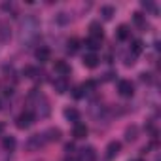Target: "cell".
<instances>
[{
	"mask_svg": "<svg viewBox=\"0 0 161 161\" xmlns=\"http://www.w3.org/2000/svg\"><path fill=\"white\" fill-rule=\"evenodd\" d=\"M133 161H142V159H133Z\"/></svg>",
	"mask_w": 161,
	"mask_h": 161,
	"instance_id": "obj_30",
	"label": "cell"
},
{
	"mask_svg": "<svg viewBox=\"0 0 161 161\" xmlns=\"http://www.w3.org/2000/svg\"><path fill=\"white\" fill-rule=\"evenodd\" d=\"M99 61H101V59H99L95 53H87V55L84 57V64H86L87 68H95V66L99 64Z\"/></svg>",
	"mask_w": 161,
	"mask_h": 161,
	"instance_id": "obj_13",
	"label": "cell"
},
{
	"mask_svg": "<svg viewBox=\"0 0 161 161\" xmlns=\"http://www.w3.org/2000/svg\"><path fill=\"white\" fill-rule=\"evenodd\" d=\"M95 157H97V153H95V150L91 146L80 150V159H82V161H95Z\"/></svg>",
	"mask_w": 161,
	"mask_h": 161,
	"instance_id": "obj_9",
	"label": "cell"
},
{
	"mask_svg": "<svg viewBox=\"0 0 161 161\" xmlns=\"http://www.w3.org/2000/svg\"><path fill=\"white\" fill-rule=\"evenodd\" d=\"M142 49H144V44H142L140 40H135V42L131 44V55H133V57L140 55V53H142Z\"/></svg>",
	"mask_w": 161,
	"mask_h": 161,
	"instance_id": "obj_17",
	"label": "cell"
},
{
	"mask_svg": "<svg viewBox=\"0 0 161 161\" xmlns=\"http://www.w3.org/2000/svg\"><path fill=\"white\" fill-rule=\"evenodd\" d=\"M72 95H74L76 99H82V97H84L86 93H84V89H82V86H80V87H76V89H74V93H72Z\"/></svg>",
	"mask_w": 161,
	"mask_h": 161,
	"instance_id": "obj_25",
	"label": "cell"
},
{
	"mask_svg": "<svg viewBox=\"0 0 161 161\" xmlns=\"http://www.w3.org/2000/svg\"><path fill=\"white\" fill-rule=\"evenodd\" d=\"M64 150H66V153H72V152H74V144H70V142H68V144L64 146Z\"/></svg>",
	"mask_w": 161,
	"mask_h": 161,
	"instance_id": "obj_26",
	"label": "cell"
},
{
	"mask_svg": "<svg viewBox=\"0 0 161 161\" xmlns=\"http://www.w3.org/2000/svg\"><path fill=\"white\" fill-rule=\"evenodd\" d=\"M32 121H34L32 112H23V114H19V116H17L15 125H17L19 129H29V127L32 125Z\"/></svg>",
	"mask_w": 161,
	"mask_h": 161,
	"instance_id": "obj_3",
	"label": "cell"
},
{
	"mask_svg": "<svg viewBox=\"0 0 161 161\" xmlns=\"http://www.w3.org/2000/svg\"><path fill=\"white\" fill-rule=\"evenodd\" d=\"M142 8H146V10H148V12H152L153 15L157 14V8H155V6H153L152 2H142Z\"/></svg>",
	"mask_w": 161,
	"mask_h": 161,
	"instance_id": "obj_24",
	"label": "cell"
},
{
	"mask_svg": "<svg viewBox=\"0 0 161 161\" xmlns=\"http://www.w3.org/2000/svg\"><path fill=\"white\" fill-rule=\"evenodd\" d=\"M44 138L49 140V142H57V140H61V129H57V127H49V129L46 131Z\"/></svg>",
	"mask_w": 161,
	"mask_h": 161,
	"instance_id": "obj_10",
	"label": "cell"
},
{
	"mask_svg": "<svg viewBox=\"0 0 161 161\" xmlns=\"http://www.w3.org/2000/svg\"><path fill=\"white\" fill-rule=\"evenodd\" d=\"M64 118H66L68 121H74V123H76V121H80V112H78L76 108L70 106V108L64 110Z\"/></svg>",
	"mask_w": 161,
	"mask_h": 161,
	"instance_id": "obj_15",
	"label": "cell"
},
{
	"mask_svg": "<svg viewBox=\"0 0 161 161\" xmlns=\"http://www.w3.org/2000/svg\"><path fill=\"white\" fill-rule=\"evenodd\" d=\"M118 93L121 97H133L135 86H133L131 80H119V82H118Z\"/></svg>",
	"mask_w": 161,
	"mask_h": 161,
	"instance_id": "obj_2",
	"label": "cell"
},
{
	"mask_svg": "<svg viewBox=\"0 0 161 161\" xmlns=\"http://www.w3.org/2000/svg\"><path fill=\"white\" fill-rule=\"evenodd\" d=\"M116 36H118V40H127V38L131 36L129 27H127V25H119V27H118V31H116Z\"/></svg>",
	"mask_w": 161,
	"mask_h": 161,
	"instance_id": "obj_14",
	"label": "cell"
},
{
	"mask_svg": "<svg viewBox=\"0 0 161 161\" xmlns=\"http://www.w3.org/2000/svg\"><path fill=\"white\" fill-rule=\"evenodd\" d=\"M4 127H6L4 123H0V135H2V131H4Z\"/></svg>",
	"mask_w": 161,
	"mask_h": 161,
	"instance_id": "obj_29",
	"label": "cell"
},
{
	"mask_svg": "<svg viewBox=\"0 0 161 161\" xmlns=\"http://www.w3.org/2000/svg\"><path fill=\"white\" fill-rule=\"evenodd\" d=\"M38 29H40L38 21H36L34 17H27V19L23 21V25H21V40L31 42V40L38 34Z\"/></svg>",
	"mask_w": 161,
	"mask_h": 161,
	"instance_id": "obj_1",
	"label": "cell"
},
{
	"mask_svg": "<svg viewBox=\"0 0 161 161\" xmlns=\"http://www.w3.org/2000/svg\"><path fill=\"white\" fill-rule=\"evenodd\" d=\"M114 72H108V74H104V80H106V82H108V80H114Z\"/></svg>",
	"mask_w": 161,
	"mask_h": 161,
	"instance_id": "obj_28",
	"label": "cell"
},
{
	"mask_svg": "<svg viewBox=\"0 0 161 161\" xmlns=\"http://www.w3.org/2000/svg\"><path fill=\"white\" fill-rule=\"evenodd\" d=\"M89 32H91L93 38H101V40H103V36H104V34H103V27H101L99 21H93V23L89 25Z\"/></svg>",
	"mask_w": 161,
	"mask_h": 161,
	"instance_id": "obj_12",
	"label": "cell"
},
{
	"mask_svg": "<svg viewBox=\"0 0 161 161\" xmlns=\"http://www.w3.org/2000/svg\"><path fill=\"white\" fill-rule=\"evenodd\" d=\"M87 133H89V129H87L86 123H80V121L74 123V127H72V135H74V138H86Z\"/></svg>",
	"mask_w": 161,
	"mask_h": 161,
	"instance_id": "obj_5",
	"label": "cell"
},
{
	"mask_svg": "<svg viewBox=\"0 0 161 161\" xmlns=\"http://www.w3.org/2000/svg\"><path fill=\"white\" fill-rule=\"evenodd\" d=\"M44 142H46L44 135H32V136H29V140H27V150L36 152V150H40V148L44 146Z\"/></svg>",
	"mask_w": 161,
	"mask_h": 161,
	"instance_id": "obj_4",
	"label": "cell"
},
{
	"mask_svg": "<svg viewBox=\"0 0 161 161\" xmlns=\"http://www.w3.org/2000/svg\"><path fill=\"white\" fill-rule=\"evenodd\" d=\"M101 15H103V19L110 21L112 15H114V8H112V6H103V8H101Z\"/></svg>",
	"mask_w": 161,
	"mask_h": 161,
	"instance_id": "obj_18",
	"label": "cell"
},
{
	"mask_svg": "<svg viewBox=\"0 0 161 161\" xmlns=\"http://www.w3.org/2000/svg\"><path fill=\"white\" fill-rule=\"evenodd\" d=\"M95 82H91V80H89V82H86V84H82V89H84V93H89L91 89H95Z\"/></svg>",
	"mask_w": 161,
	"mask_h": 161,
	"instance_id": "obj_22",
	"label": "cell"
},
{
	"mask_svg": "<svg viewBox=\"0 0 161 161\" xmlns=\"http://www.w3.org/2000/svg\"><path fill=\"white\" fill-rule=\"evenodd\" d=\"M53 86H55V91H57V93H66V91H68V82H66V78H57L55 82H53Z\"/></svg>",
	"mask_w": 161,
	"mask_h": 161,
	"instance_id": "obj_11",
	"label": "cell"
},
{
	"mask_svg": "<svg viewBox=\"0 0 161 161\" xmlns=\"http://www.w3.org/2000/svg\"><path fill=\"white\" fill-rule=\"evenodd\" d=\"M125 135H127V136H125L127 140H135V138H136V127H129Z\"/></svg>",
	"mask_w": 161,
	"mask_h": 161,
	"instance_id": "obj_23",
	"label": "cell"
},
{
	"mask_svg": "<svg viewBox=\"0 0 161 161\" xmlns=\"http://www.w3.org/2000/svg\"><path fill=\"white\" fill-rule=\"evenodd\" d=\"M53 70L61 76V78H66V74H70V66L64 63V61H55L53 64Z\"/></svg>",
	"mask_w": 161,
	"mask_h": 161,
	"instance_id": "obj_7",
	"label": "cell"
},
{
	"mask_svg": "<svg viewBox=\"0 0 161 161\" xmlns=\"http://www.w3.org/2000/svg\"><path fill=\"white\" fill-rule=\"evenodd\" d=\"M119 150H121V144H119L118 140H112V142L106 146V159H114V157L119 153Z\"/></svg>",
	"mask_w": 161,
	"mask_h": 161,
	"instance_id": "obj_6",
	"label": "cell"
},
{
	"mask_svg": "<svg viewBox=\"0 0 161 161\" xmlns=\"http://www.w3.org/2000/svg\"><path fill=\"white\" fill-rule=\"evenodd\" d=\"M133 21H135V25H138V27H144V25H146V21H144V15H142V14H138V12L133 15Z\"/></svg>",
	"mask_w": 161,
	"mask_h": 161,
	"instance_id": "obj_21",
	"label": "cell"
},
{
	"mask_svg": "<svg viewBox=\"0 0 161 161\" xmlns=\"http://www.w3.org/2000/svg\"><path fill=\"white\" fill-rule=\"evenodd\" d=\"M6 31H8V27H6V25L0 29V36H2V38H6V36H8V32H6Z\"/></svg>",
	"mask_w": 161,
	"mask_h": 161,
	"instance_id": "obj_27",
	"label": "cell"
},
{
	"mask_svg": "<svg viewBox=\"0 0 161 161\" xmlns=\"http://www.w3.org/2000/svg\"><path fill=\"white\" fill-rule=\"evenodd\" d=\"M101 42H103L101 38H93V36H89V38L86 40V46H87L91 51H95V49H99V47H101Z\"/></svg>",
	"mask_w": 161,
	"mask_h": 161,
	"instance_id": "obj_16",
	"label": "cell"
},
{
	"mask_svg": "<svg viewBox=\"0 0 161 161\" xmlns=\"http://www.w3.org/2000/svg\"><path fill=\"white\" fill-rule=\"evenodd\" d=\"M2 146H4V150L12 152V150L15 148V138H14V136H4V140H2Z\"/></svg>",
	"mask_w": 161,
	"mask_h": 161,
	"instance_id": "obj_19",
	"label": "cell"
},
{
	"mask_svg": "<svg viewBox=\"0 0 161 161\" xmlns=\"http://www.w3.org/2000/svg\"><path fill=\"white\" fill-rule=\"evenodd\" d=\"M36 59L40 61V63H47L49 61V57H51V51H49V47H46V46H40L38 49H36Z\"/></svg>",
	"mask_w": 161,
	"mask_h": 161,
	"instance_id": "obj_8",
	"label": "cell"
},
{
	"mask_svg": "<svg viewBox=\"0 0 161 161\" xmlns=\"http://www.w3.org/2000/svg\"><path fill=\"white\" fill-rule=\"evenodd\" d=\"M78 49H80V42H78L76 38L68 40V44H66V51H68V53H76Z\"/></svg>",
	"mask_w": 161,
	"mask_h": 161,
	"instance_id": "obj_20",
	"label": "cell"
}]
</instances>
